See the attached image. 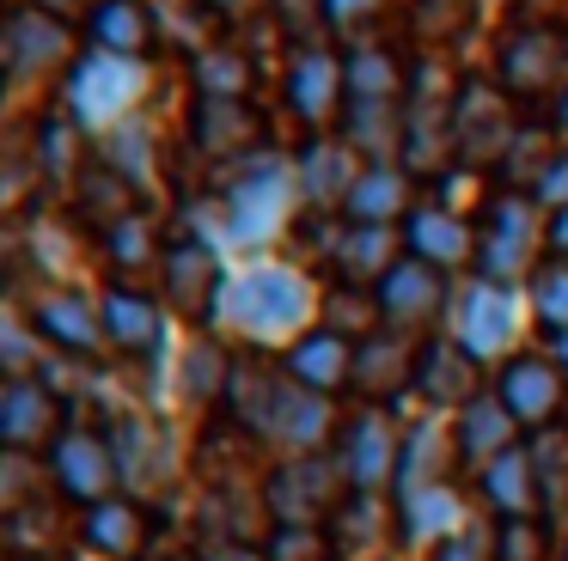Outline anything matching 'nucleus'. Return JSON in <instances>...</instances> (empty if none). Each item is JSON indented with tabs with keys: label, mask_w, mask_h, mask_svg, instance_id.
Here are the masks:
<instances>
[{
	"label": "nucleus",
	"mask_w": 568,
	"mask_h": 561,
	"mask_svg": "<svg viewBox=\"0 0 568 561\" xmlns=\"http://www.w3.org/2000/svg\"><path fill=\"white\" fill-rule=\"evenodd\" d=\"M428 561H495V531L489 524H465V531H453L446 543H434Z\"/></svg>",
	"instance_id": "nucleus-55"
},
{
	"label": "nucleus",
	"mask_w": 568,
	"mask_h": 561,
	"mask_svg": "<svg viewBox=\"0 0 568 561\" xmlns=\"http://www.w3.org/2000/svg\"><path fill=\"white\" fill-rule=\"evenodd\" d=\"M477 494L495 519H544V488L538 470H531V451L514 446L507 458H495L489 470L477 476Z\"/></svg>",
	"instance_id": "nucleus-31"
},
{
	"label": "nucleus",
	"mask_w": 568,
	"mask_h": 561,
	"mask_svg": "<svg viewBox=\"0 0 568 561\" xmlns=\"http://www.w3.org/2000/svg\"><path fill=\"white\" fill-rule=\"evenodd\" d=\"M190 146L202 159H214V165L251 159L257 153V116H251V104H239V98H196V110H190Z\"/></svg>",
	"instance_id": "nucleus-23"
},
{
	"label": "nucleus",
	"mask_w": 568,
	"mask_h": 561,
	"mask_svg": "<svg viewBox=\"0 0 568 561\" xmlns=\"http://www.w3.org/2000/svg\"><path fill=\"white\" fill-rule=\"evenodd\" d=\"M324 256L343 275V287H379L397 263V226H324Z\"/></svg>",
	"instance_id": "nucleus-21"
},
{
	"label": "nucleus",
	"mask_w": 568,
	"mask_h": 561,
	"mask_svg": "<svg viewBox=\"0 0 568 561\" xmlns=\"http://www.w3.org/2000/svg\"><path fill=\"white\" fill-rule=\"evenodd\" d=\"M538 238H550V226L538 220V202L519 190H495L477 220V280H489V287L531 280L538 275Z\"/></svg>",
	"instance_id": "nucleus-5"
},
{
	"label": "nucleus",
	"mask_w": 568,
	"mask_h": 561,
	"mask_svg": "<svg viewBox=\"0 0 568 561\" xmlns=\"http://www.w3.org/2000/svg\"><path fill=\"white\" fill-rule=\"evenodd\" d=\"M99 251H104V263H111L116 275H135V268H148V263H160V256H165L160 238H153V220L141 214V207L99 232Z\"/></svg>",
	"instance_id": "nucleus-44"
},
{
	"label": "nucleus",
	"mask_w": 568,
	"mask_h": 561,
	"mask_svg": "<svg viewBox=\"0 0 568 561\" xmlns=\"http://www.w3.org/2000/svg\"><path fill=\"white\" fill-rule=\"evenodd\" d=\"M202 555H209V561H270L263 549H251V543H209Z\"/></svg>",
	"instance_id": "nucleus-58"
},
{
	"label": "nucleus",
	"mask_w": 568,
	"mask_h": 561,
	"mask_svg": "<svg viewBox=\"0 0 568 561\" xmlns=\"http://www.w3.org/2000/svg\"><path fill=\"white\" fill-rule=\"evenodd\" d=\"M87 37H92V49H104V55L141 61L153 49V37H160V12H153L148 0H104V7L87 19Z\"/></svg>",
	"instance_id": "nucleus-33"
},
{
	"label": "nucleus",
	"mask_w": 568,
	"mask_h": 561,
	"mask_svg": "<svg viewBox=\"0 0 568 561\" xmlns=\"http://www.w3.org/2000/svg\"><path fill=\"white\" fill-rule=\"evenodd\" d=\"M104 336H111V348H123L129 360H153V348H160V336H165V317L148 293L111 287L104 293Z\"/></svg>",
	"instance_id": "nucleus-34"
},
{
	"label": "nucleus",
	"mask_w": 568,
	"mask_h": 561,
	"mask_svg": "<svg viewBox=\"0 0 568 561\" xmlns=\"http://www.w3.org/2000/svg\"><path fill=\"white\" fill-rule=\"evenodd\" d=\"M324 531H331V543H336V561H379L385 549H392V500L385 494H348Z\"/></svg>",
	"instance_id": "nucleus-29"
},
{
	"label": "nucleus",
	"mask_w": 568,
	"mask_h": 561,
	"mask_svg": "<svg viewBox=\"0 0 568 561\" xmlns=\"http://www.w3.org/2000/svg\"><path fill=\"white\" fill-rule=\"evenodd\" d=\"M404 244H409V256L446 268V275L477 263V226H465V214L446 207V202H422L416 214L404 220Z\"/></svg>",
	"instance_id": "nucleus-24"
},
{
	"label": "nucleus",
	"mask_w": 568,
	"mask_h": 561,
	"mask_svg": "<svg viewBox=\"0 0 568 561\" xmlns=\"http://www.w3.org/2000/svg\"><path fill=\"white\" fill-rule=\"evenodd\" d=\"M111 446H116L123 488H135V494H160V488L172 482V446H165V434L148 421V415H116Z\"/></svg>",
	"instance_id": "nucleus-26"
},
{
	"label": "nucleus",
	"mask_w": 568,
	"mask_h": 561,
	"mask_svg": "<svg viewBox=\"0 0 568 561\" xmlns=\"http://www.w3.org/2000/svg\"><path fill=\"white\" fill-rule=\"evenodd\" d=\"M31 329L43 336V348H62L74 360H87V354H99V341H111L104 336V299L80 287H43L31 305Z\"/></svg>",
	"instance_id": "nucleus-18"
},
{
	"label": "nucleus",
	"mask_w": 568,
	"mask_h": 561,
	"mask_svg": "<svg viewBox=\"0 0 568 561\" xmlns=\"http://www.w3.org/2000/svg\"><path fill=\"white\" fill-rule=\"evenodd\" d=\"M562 561H568V543H562Z\"/></svg>",
	"instance_id": "nucleus-64"
},
{
	"label": "nucleus",
	"mask_w": 568,
	"mask_h": 561,
	"mask_svg": "<svg viewBox=\"0 0 568 561\" xmlns=\"http://www.w3.org/2000/svg\"><path fill=\"white\" fill-rule=\"evenodd\" d=\"M373 299H379V317L385 329H397V336H416V329H434L446 312V299H453V275L434 263H422V256H397L392 275L373 287Z\"/></svg>",
	"instance_id": "nucleus-12"
},
{
	"label": "nucleus",
	"mask_w": 568,
	"mask_h": 561,
	"mask_svg": "<svg viewBox=\"0 0 568 561\" xmlns=\"http://www.w3.org/2000/svg\"><path fill=\"white\" fill-rule=\"evenodd\" d=\"M550 360H556V366H562V373H568V336H550Z\"/></svg>",
	"instance_id": "nucleus-62"
},
{
	"label": "nucleus",
	"mask_w": 568,
	"mask_h": 561,
	"mask_svg": "<svg viewBox=\"0 0 568 561\" xmlns=\"http://www.w3.org/2000/svg\"><path fill=\"white\" fill-rule=\"evenodd\" d=\"M324 329H336V336H348V341H367V336H379L385 329V317H379V299H373V287H336V293H324Z\"/></svg>",
	"instance_id": "nucleus-46"
},
{
	"label": "nucleus",
	"mask_w": 568,
	"mask_h": 561,
	"mask_svg": "<svg viewBox=\"0 0 568 561\" xmlns=\"http://www.w3.org/2000/svg\"><path fill=\"white\" fill-rule=\"evenodd\" d=\"M294 171H300V202H306L312 214H331V207L343 214L355 183H361V171H367V159H361L343 134H306L300 153H294Z\"/></svg>",
	"instance_id": "nucleus-15"
},
{
	"label": "nucleus",
	"mask_w": 568,
	"mask_h": 561,
	"mask_svg": "<svg viewBox=\"0 0 568 561\" xmlns=\"http://www.w3.org/2000/svg\"><path fill=\"white\" fill-rule=\"evenodd\" d=\"M544 244H550L556 263H568V207H562V214H550V238H544Z\"/></svg>",
	"instance_id": "nucleus-59"
},
{
	"label": "nucleus",
	"mask_w": 568,
	"mask_h": 561,
	"mask_svg": "<svg viewBox=\"0 0 568 561\" xmlns=\"http://www.w3.org/2000/svg\"><path fill=\"white\" fill-rule=\"evenodd\" d=\"M495 397L514 409V421L526 427V434H544V427H556V415H562V402H568V373L550 354H514V360L495 373Z\"/></svg>",
	"instance_id": "nucleus-14"
},
{
	"label": "nucleus",
	"mask_w": 568,
	"mask_h": 561,
	"mask_svg": "<svg viewBox=\"0 0 568 561\" xmlns=\"http://www.w3.org/2000/svg\"><path fill=\"white\" fill-rule=\"evenodd\" d=\"M385 19V0H324V37L336 43H373V24Z\"/></svg>",
	"instance_id": "nucleus-49"
},
{
	"label": "nucleus",
	"mask_w": 568,
	"mask_h": 561,
	"mask_svg": "<svg viewBox=\"0 0 568 561\" xmlns=\"http://www.w3.org/2000/svg\"><path fill=\"white\" fill-rule=\"evenodd\" d=\"M531 317H538V329H550V336H568V263H538V275H531Z\"/></svg>",
	"instance_id": "nucleus-48"
},
{
	"label": "nucleus",
	"mask_w": 568,
	"mask_h": 561,
	"mask_svg": "<svg viewBox=\"0 0 568 561\" xmlns=\"http://www.w3.org/2000/svg\"><path fill=\"white\" fill-rule=\"evenodd\" d=\"M458 458L453 446V427L440 415H422L416 427H404V458H397V488L392 500H409V494H428V488L446 482V463Z\"/></svg>",
	"instance_id": "nucleus-27"
},
{
	"label": "nucleus",
	"mask_w": 568,
	"mask_h": 561,
	"mask_svg": "<svg viewBox=\"0 0 568 561\" xmlns=\"http://www.w3.org/2000/svg\"><path fill=\"white\" fill-rule=\"evenodd\" d=\"M251 55L239 43H214V49H202L196 61H190V85H196V98H239L245 104V92H251Z\"/></svg>",
	"instance_id": "nucleus-42"
},
{
	"label": "nucleus",
	"mask_w": 568,
	"mask_h": 561,
	"mask_svg": "<svg viewBox=\"0 0 568 561\" xmlns=\"http://www.w3.org/2000/svg\"><path fill=\"white\" fill-rule=\"evenodd\" d=\"M336 134H343L367 165H397V153H404V104H361V98H348Z\"/></svg>",
	"instance_id": "nucleus-35"
},
{
	"label": "nucleus",
	"mask_w": 568,
	"mask_h": 561,
	"mask_svg": "<svg viewBox=\"0 0 568 561\" xmlns=\"http://www.w3.org/2000/svg\"><path fill=\"white\" fill-rule=\"evenodd\" d=\"M221 317L239 341L251 348H294L300 336H312L324 317V293L312 287L300 268L282 263H257L245 275L226 280L221 293Z\"/></svg>",
	"instance_id": "nucleus-2"
},
{
	"label": "nucleus",
	"mask_w": 568,
	"mask_h": 561,
	"mask_svg": "<svg viewBox=\"0 0 568 561\" xmlns=\"http://www.w3.org/2000/svg\"><path fill=\"white\" fill-rule=\"evenodd\" d=\"M519 434H526V427L514 421V409H507V402L495 397V390H483V397H477V402H465V409H458V421H453L458 463L483 476L495 458H507V451L519 446Z\"/></svg>",
	"instance_id": "nucleus-22"
},
{
	"label": "nucleus",
	"mask_w": 568,
	"mask_h": 561,
	"mask_svg": "<svg viewBox=\"0 0 568 561\" xmlns=\"http://www.w3.org/2000/svg\"><path fill=\"white\" fill-rule=\"evenodd\" d=\"M282 373L294 378V385L318 390V397H336V390L355 378V341L336 336V329H312V336H300L294 348L282 354Z\"/></svg>",
	"instance_id": "nucleus-28"
},
{
	"label": "nucleus",
	"mask_w": 568,
	"mask_h": 561,
	"mask_svg": "<svg viewBox=\"0 0 568 561\" xmlns=\"http://www.w3.org/2000/svg\"><path fill=\"white\" fill-rule=\"evenodd\" d=\"M348 390H361L373 409H385L392 397L416 390V348L397 329H379V336L355 341V378H348Z\"/></svg>",
	"instance_id": "nucleus-25"
},
{
	"label": "nucleus",
	"mask_w": 568,
	"mask_h": 561,
	"mask_svg": "<svg viewBox=\"0 0 568 561\" xmlns=\"http://www.w3.org/2000/svg\"><path fill=\"white\" fill-rule=\"evenodd\" d=\"M282 98H287V110H294V122L306 134H336L331 122H343V110H348L343 55H331L324 43L294 49L287 68H282Z\"/></svg>",
	"instance_id": "nucleus-10"
},
{
	"label": "nucleus",
	"mask_w": 568,
	"mask_h": 561,
	"mask_svg": "<svg viewBox=\"0 0 568 561\" xmlns=\"http://www.w3.org/2000/svg\"><path fill=\"white\" fill-rule=\"evenodd\" d=\"M331 458L343 463L348 494H385V488H397V458H404V427H397L385 409L361 402V409H355V415H343V427H336Z\"/></svg>",
	"instance_id": "nucleus-8"
},
{
	"label": "nucleus",
	"mask_w": 568,
	"mask_h": 561,
	"mask_svg": "<svg viewBox=\"0 0 568 561\" xmlns=\"http://www.w3.org/2000/svg\"><path fill=\"white\" fill-rule=\"evenodd\" d=\"M556 134L568 141V85H562V98H556Z\"/></svg>",
	"instance_id": "nucleus-61"
},
{
	"label": "nucleus",
	"mask_w": 568,
	"mask_h": 561,
	"mask_svg": "<svg viewBox=\"0 0 568 561\" xmlns=\"http://www.w3.org/2000/svg\"><path fill=\"white\" fill-rule=\"evenodd\" d=\"M453 104H404V153H397V165L409 177H428L453 153Z\"/></svg>",
	"instance_id": "nucleus-38"
},
{
	"label": "nucleus",
	"mask_w": 568,
	"mask_h": 561,
	"mask_svg": "<svg viewBox=\"0 0 568 561\" xmlns=\"http://www.w3.org/2000/svg\"><path fill=\"white\" fill-rule=\"evenodd\" d=\"M416 397L434 415H458L483 397V360L458 336H428L416 348Z\"/></svg>",
	"instance_id": "nucleus-16"
},
{
	"label": "nucleus",
	"mask_w": 568,
	"mask_h": 561,
	"mask_svg": "<svg viewBox=\"0 0 568 561\" xmlns=\"http://www.w3.org/2000/svg\"><path fill=\"white\" fill-rule=\"evenodd\" d=\"M568 68V37L556 24H514L501 37V55H495V85L507 98H544L562 85Z\"/></svg>",
	"instance_id": "nucleus-13"
},
{
	"label": "nucleus",
	"mask_w": 568,
	"mask_h": 561,
	"mask_svg": "<svg viewBox=\"0 0 568 561\" xmlns=\"http://www.w3.org/2000/svg\"><path fill=\"white\" fill-rule=\"evenodd\" d=\"M270 12H275V24H282L300 49L324 37V0H270Z\"/></svg>",
	"instance_id": "nucleus-53"
},
{
	"label": "nucleus",
	"mask_w": 568,
	"mask_h": 561,
	"mask_svg": "<svg viewBox=\"0 0 568 561\" xmlns=\"http://www.w3.org/2000/svg\"><path fill=\"white\" fill-rule=\"evenodd\" d=\"M226 415L245 439L257 446H275L287 458L300 451H324L336 446V409L331 397L294 385L282 366H263V360H233V385H226Z\"/></svg>",
	"instance_id": "nucleus-1"
},
{
	"label": "nucleus",
	"mask_w": 568,
	"mask_h": 561,
	"mask_svg": "<svg viewBox=\"0 0 568 561\" xmlns=\"http://www.w3.org/2000/svg\"><path fill=\"white\" fill-rule=\"evenodd\" d=\"M465 500L453 494V482H440V488H428V494H409V500H397V537L404 543H446L453 531H465Z\"/></svg>",
	"instance_id": "nucleus-39"
},
{
	"label": "nucleus",
	"mask_w": 568,
	"mask_h": 561,
	"mask_svg": "<svg viewBox=\"0 0 568 561\" xmlns=\"http://www.w3.org/2000/svg\"><path fill=\"white\" fill-rule=\"evenodd\" d=\"M160 287H165V305H172V312H184V317L221 312L226 280H221V263H214L209 238H178V244H165V256H160Z\"/></svg>",
	"instance_id": "nucleus-20"
},
{
	"label": "nucleus",
	"mask_w": 568,
	"mask_h": 561,
	"mask_svg": "<svg viewBox=\"0 0 568 561\" xmlns=\"http://www.w3.org/2000/svg\"><path fill=\"white\" fill-rule=\"evenodd\" d=\"M99 159L111 171H123L135 190H148L153 183V171H160V141H153V122L148 116H129L123 129H111L99 141Z\"/></svg>",
	"instance_id": "nucleus-41"
},
{
	"label": "nucleus",
	"mask_w": 568,
	"mask_h": 561,
	"mask_svg": "<svg viewBox=\"0 0 568 561\" xmlns=\"http://www.w3.org/2000/svg\"><path fill=\"white\" fill-rule=\"evenodd\" d=\"M80 543L104 561H135L141 543H148V512H141V500L111 494L99 507H87L80 512Z\"/></svg>",
	"instance_id": "nucleus-30"
},
{
	"label": "nucleus",
	"mask_w": 568,
	"mask_h": 561,
	"mask_svg": "<svg viewBox=\"0 0 568 561\" xmlns=\"http://www.w3.org/2000/svg\"><path fill=\"white\" fill-rule=\"evenodd\" d=\"M416 177H409L404 165H367L355 183V195H348L343 220H355V226H397V220L416 214Z\"/></svg>",
	"instance_id": "nucleus-32"
},
{
	"label": "nucleus",
	"mask_w": 568,
	"mask_h": 561,
	"mask_svg": "<svg viewBox=\"0 0 568 561\" xmlns=\"http://www.w3.org/2000/svg\"><path fill=\"white\" fill-rule=\"evenodd\" d=\"M550 141H544L538 129H519V141L507 146V159H501V171H495V177H501V190H519V195H531L538 190V177L544 171H550Z\"/></svg>",
	"instance_id": "nucleus-47"
},
{
	"label": "nucleus",
	"mask_w": 568,
	"mask_h": 561,
	"mask_svg": "<svg viewBox=\"0 0 568 561\" xmlns=\"http://www.w3.org/2000/svg\"><path fill=\"white\" fill-rule=\"evenodd\" d=\"M74 24L50 19V12L13 0L7 24H0V68H7V85H38L50 73H74Z\"/></svg>",
	"instance_id": "nucleus-7"
},
{
	"label": "nucleus",
	"mask_w": 568,
	"mask_h": 561,
	"mask_svg": "<svg viewBox=\"0 0 568 561\" xmlns=\"http://www.w3.org/2000/svg\"><path fill=\"white\" fill-rule=\"evenodd\" d=\"M550 524L544 519H495V561H544Z\"/></svg>",
	"instance_id": "nucleus-51"
},
{
	"label": "nucleus",
	"mask_w": 568,
	"mask_h": 561,
	"mask_svg": "<svg viewBox=\"0 0 568 561\" xmlns=\"http://www.w3.org/2000/svg\"><path fill=\"white\" fill-rule=\"evenodd\" d=\"M209 12H221V19H245V12H257V7H270V0H202Z\"/></svg>",
	"instance_id": "nucleus-60"
},
{
	"label": "nucleus",
	"mask_w": 568,
	"mask_h": 561,
	"mask_svg": "<svg viewBox=\"0 0 568 561\" xmlns=\"http://www.w3.org/2000/svg\"><path fill=\"white\" fill-rule=\"evenodd\" d=\"M531 451V470H538V488H544V512H556L568 500V427H544V434L526 439Z\"/></svg>",
	"instance_id": "nucleus-45"
},
{
	"label": "nucleus",
	"mask_w": 568,
	"mask_h": 561,
	"mask_svg": "<svg viewBox=\"0 0 568 561\" xmlns=\"http://www.w3.org/2000/svg\"><path fill=\"white\" fill-rule=\"evenodd\" d=\"M294 202H300V171L287 153H270L257 146L251 159H239L226 171V190H221V226L233 232V244L245 251H263L287 232L294 220Z\"/></svg>",
	"instance_id": "nucleus-3"
},
{
	"label": "nucleus",
	"mask_w": 568,
	"mask_h": 561,
	"mask_svg": "<svg viewBox=\"0 0 568 561\" xmlns=\"http://www.w3.org/2000/svg\"><path fill=\"white\" fill-rule=\"evenodd\" d=\"M26 7H38V12H50V19H62V24H87L92 19V12H99L104 7V0H26Z\"/></svg>",
	"instance_id": "nucleus-57"
},
{
	"label": "nucleus",
	"mask_w": 568,
	"mask_h": 561,
	"mask_svg": "<svg viewBox=\"0 0 568 561\" xmlns=\"http://www.w3.org/2000/svg\"><path fill=\"white\" fill-rule=\"evenodd\" d=\"M135 195H141L135 183L99 159V165H87V171H80V183H74V214L87 220V226L104 232V226H116L123 214H135Z\"/></svg>",
	"instance_id": "nucleus-40"
},
{
	"label": "nucleus",
	"mask_w": 568,
	"mask_h": 561,
	"mask_svg": "<svg viewBox=\"0 0 568 561\" xmlns=\"http://www.w3.org/2000/svg\"><path fill=\"white\" fill-rule=\"evenodd\" d=\"M519 141V122L507 110V92L489 80H465L453 104V159L465 171H501L507 146Z\"/></svg>",
	"instance_id": "nucleus-9"
},
{
	"label": "nucleus",
	"mask_w": 568,
	"mask_h": 561,
	"mask_svg": "<svg viewBox=\"0 0 568 561\" xmlns=\"http://www.w3.org/2000/svg\"><path fill=\"white\" fill-rule=\"evenodd\" d=\"M458 341H465L470 354H477L483 366L489 360H514V341H519V299L514 287H489V280H470L465 293H458Z\"/></svg>",
	"instance_id": "nucleus-17"
},
{
	"label": "nucleus",
	"mask_w": 568,
	"mask_h": 561,
	"mask_svg": "<svg viewBox=\"0 0 568 561\" xmlns=\"http://www.w3.org/2000/svg\"><path fill=\"white\" fill-rule=\"evenodd\" d=\"M148 561H209V555H148Z\"/></svg>",
	"instance_id": "nucleus-63"
},
{
	"label": "nucleus",
	"mask_w": 568,
	"mask_h": 561,
	"mask_svg": "<svg viewBox=\"0 0 568 561\" xmlns=\"http://www.w3.org/2000/svg\"><path fill=\"white\" fill-rule=\"evenodd\" d=\"M263 555L270 561H336V543H331V531H312V524H270Z\"/></svg>",
	"instance_id": "nucleus-50"
},
{
	"label": "nucleus",
	"mask_w": 568,
	"mask_h": 561,
	"mask_svg": "<svg viewBox=\"0 0 568 561\" xmlns=\"http://www.w3.org/2000/svg\"><path fill=\"white\" fill-rule=\"evenodd\" d=\"M19 251H31V263H38L43 275H68V268H74V238H68L62 220H50V232L19 238Z\"/></svg>",
	"instance_id": "nucleus-52"
},
{
	"label": "nucleus",
	"mask_w": 568,
	"mask_h": 561,
	"mask_svg": "<svg viewBox=\"0 0 568 561\" xmlns=\"http://www.w3.org/2000/svg\"><path fill=\"white\" fill-rule=\"evenodd\" d=\"M178 385H184L190 402H226V385H233V360H226L221 341L196 336L178 360Z\"/></svg>",
	"instance_id": "nucleus-43"
},
{
	"label": "nucleus",
	"mask_w": 568,
	"mask_h": 561,
	"mask_svg": "<svg viewBox=\"0 0 568 561\" xmlns=\"http://www.w3.org/2000/svg\"><path fill=\"white\" fill-rule=\"evenodd\" d=\"M50 476H55V488H62L68 500H80V507H99V500H111L116 488H123L111 434L80 427V421H68L62 439L50 446Z\"/></svg>",
	"instance_id": "nucleus-11"
},
{
	"label": "nucleus",
	"mask_w": 568,
	"mask_h": 561,
	"mask_svg": "<svg viewBox=\"0 0 568 561\" xmlns=\"http://www.w3.org/2000/svg\"><path fill=\"white\" fill-rule=\"evenodd\" d=\"M31 165H38L43 183H68L74 190L87 159H80V122L68 110H43L38 129H31Z\"/></svg>",
	"instance_id": "nucleus-37"
},
{
	"label": "nucleus",
	"mask_w": 568,
	"mask_h": 561,
	"mask_svg": "<svg viewBox=\"0 0 568 561\" xmlns=\"http://www.w3.org/2000/svg\"><path fill=\"white\" fill-rule=\"evenodd\" d=\"M148 61H123V55H104V49H87L68 73V92H62V110L80 122V134L104 141L111 129H123L129 116L141 110L148 98Z\"/></svg>",
	"instance_id": "nucleus-4"
},
{
	"label": "nucleus",
	"mask_w": 568,
	"mask_h": 561,
	"mask_svg": "<svg viewBox=\"0 0 568 561\" xmlns=\"http://www.w3.org/2000/svg\"><path fill=\"white\" fill-rule=\"evenodd\" d=\"M38 329H31V324H19V317H13V324H7V348H0V360H7V378H38L43 373V366H50V360H38Z\"/></svg>",
	"instance_id": "nucleus-54"
},
{
	"label": "nucleus",
	"mask_w": 568,
	"mask_h": 561,
	"mask_svg": "<svg viewBox=\"0 0 568 561\" xmlns=\"http://www.w3.org/2000/svg\"><path fill=\"white\" fill-rule=\"evenodd\" d=\"M343 500H348V476L331 451H300V458H282L263 476V512L275 524H312V531H324Z\"/></svg>",
	"instance_id": "nucleus-6"
},
{
	"label": "nucleus",
	"mask_w": 568,
	"mask_h": 561,
	"mask_svg": "<svg viewBox=\"0 0 568 561\" xmlns=\"http://www.w3.org/2000/svg\"><path fill=\"white\" fill-rule=\"evenodd\" d=\"M62 390L43 378H7L0 390V446L7 451H43L62 439Z\"/></svg>",
	"instance_id": "nucleus-19"
},
{
	"label": "nucleus",
	"mask_w": 568,
	"mask_h": 561,
	"mask_svg": "<svg viewBox=\"0 0 568 561\" xmlns=\"http://www.w3.org/2000/svg\"><path fill=\"white\" fill-rule=\"evenodd\" d=\"M343 73L348 98H361V104H404L409 92V68L392 55V43H355L343 55Z\"/></svg>",
	"instance_id": "nucleus-36"
},
{
	"label": "nucleus",
	"mask_w": 568,
	"mask_h": 561,
	"mask_svg": "<svg viewBox=\"0 0 568 561\" xmlns=\"http://www.w3.org/2000/svg\"><path fill=\"white\" fill-rule=\"evenodd\" d=\"M531 202H538V207H550V214H562V207H568V146L550 159V171L538 177V190H531Z\"/></svg>",
	"instance_id": "nucleus-56"
}]
</instances>
